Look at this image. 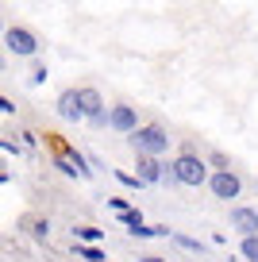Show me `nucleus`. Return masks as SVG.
<instances>
[{"mask_svg":"<svg viewBox=\"0 0 258 262\" xmlns=\"http://www.w3.org/2000/svg\"><path fill=\"white\" fill-rule=\"evenodd\" d=\"M131 147H135L139 155H162V150L169 147V135L162 127H139L135 135H131Z\"/></svg>","mask_w":258,"mask_h":262,"instance_id":"obj_1","label":"nucleus"},{"mask_svg":"<svg viewBox=\"0 0 258 262\" xmlns=\"http://www.w3.org/2000/svg\"><path fill=\"white\" fill-rule=\"evenodd\" d=\"M174 178H178L181 185H201V181L208 178V170H204V158H197V155L174 158Z\"/></svg>","mask_w":258,"mask_h":262,"instance_id":"obj_2","label":"nucleus"},{"mask_svg":"<svg viewBox=\"0 0 258 262\" xmlns=\"http://www.w3.org/2000/svg\"><path fill=\"white\" fill-rule=\"evenodd\" d=\"M208 189L220 196V201H235V196L243 193V185H239V178L235 173H227V170H220V173H212L208 178Z\"/></svg>","mask_w":258,"mask_h":262,"instance_id":"obj_3","label":"nucleus"},{"mask_svg":"<svg viewBox=\"0 0 258 262\" xmlns=\"http://www.w3.org/2000/svg\"><path fill=\"white\" fill-rule=\"evenodd\" d=\"M108 127L135 135V131H139V116H135V108H127V104H116L112 112H108Z\"/></svg>","mask_w":258,"mask_h":262,"instance_id":"obj_4","label":"nucleus"},{"mask_svg":"<svg viewBox=\"0 0 258 262\" xmlns=\"http://www.w3.org/2000/svg\"><path fill=\"white\" fill-rule=\"evenodd\" d=\"M4 42H8V50L12 54H35V35L31 31H24V27H8V35H4Z\"/></svg>","mask_w":258,"mask_h":262,"instance_id":"obj_5","label":"nucleus"},{"mask_svg":"<svg viewBox=\"0 0 258 262\" xmlns=\"http://www.w3.org/2000/svg\"><path fill=\"white\" fill-rule=\"evenodd\" d=\"M231 228L243 231V239L258 235V212L254 208H231Z\"/></svg>","mask_w":258,"mask_h":262,"instance_id":"obj_6","label":"nucleus"},{"mask_svg":"<svg viewBox=\"0 0 258 262\" xmlns=\"http://www.w3.org/2000/svg\"><path fill=\"white\" fill-rule=\"evenodd\" d=\"M58 112H62V120H70V123L85 120V112H81V100H77V93H73V89L58 97Z\"/></svg>","mask_w":258,"mask_h":262,"instance_id":"obj_7","label":"nucleus"},{"mask_svg":"<svg viewBox=\"0 0 258 262\" xmlns=\"http://www.w3.org/2000/svg\"><path fill=\"white\" fill-rule=\"evenodd\" d=\"M162 178V166L154 155H139V181H146V185H154V181Z\"/></svg>","mask_w":258,"mask_h":262,"instance_id":"obj_8","label":"nucleus"},{"mask_svg":"<svg viewBox=\"0 0 258 262\" xmlns=\"http://www.w3.org/2000/svg\"><path fill=\"white\" fill-rule=\"evenodd\" d=\"M239 251H243V258H247V262H258V235L243 239V247H239Z\"/></svg>","mask_w":258,"mask_h":262,"instance_id":"obj_9","label":"nucleus"},{"mask_svg":"<svg viewBox=\"0 0 258 262\" xmlns=\"http://www.w3.org/2000/svg\"><path fill=\"white\" fill-rule=\"evenodd\" d=\"M77 251L85 254L89 262H108V258H104V251H100V247H93V243H89V247H77Z\"/></svg>","mask_w":258,"mask_h":262,"instance_id":"obj_10","label":"nucleus"},{"mask_svg":"<svg viewBox=\"0 0 258 262\" xmlns=\"http://www.w3.org/2000/svg\"><path fill=\"white\" fill-rule=\"evenodd\" d=\"M174 239H178V243L185 247V251H193V254H201V251H204V247L197 243V239H189V235H174Z\"/></svg>","mask_w":258,"mask_h":262,"instance_id":"obj_11","label":"nucleus"},{"mask_svg":"<svg viewBox=\"0 0 258 262\" xmlns=\"http://www.w3.org/2000/svg\"><path fill=\"white\" fill-rule=\"evenodd\" d=\"M116 178H120L127 189H139V185H143V181H139V178H131V173H116Z\"/></svg>","mask_w":258,"mask_h":262,"instance_id":"obj_12","label":"nucleus"},{"mask_svg":"<svg viewBox=\"0 0 258 262\" xmlns=\"http://www.w3.org/2000/svg\"><path fill=\"white\" fill-rule=\"evenodd\" d=\"M81 235L89 239V243H97V239H100V231H97V228H81Z\"/></svg>","mask_w":258,"mask_h":262,"instance_id":"obj_13","label":"nucleus"},{"mask_svg":"<svg viewBox=\"0 0 258 262\" xmlns=\"http://www.w3.org/2000/svg\"><path fill=\"white\" fill-rule=\"evenodd\" d=\"M143 262H166V258H154V254H150V258H143Z\"/></svg>","mask_w":258,"mask_h":262,"instance_id":"obj_14","label":"nucleus"}]
</instances>
